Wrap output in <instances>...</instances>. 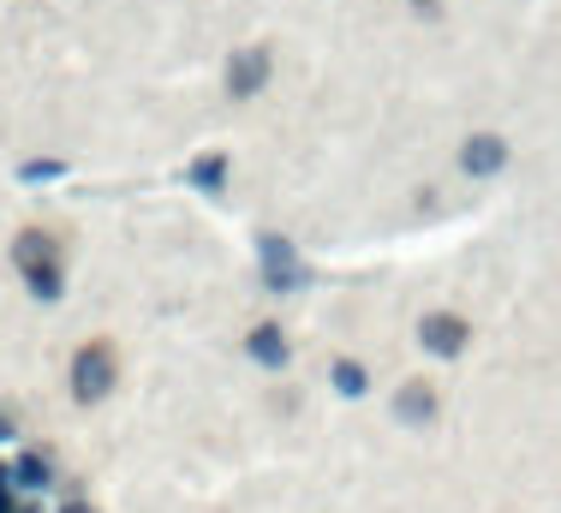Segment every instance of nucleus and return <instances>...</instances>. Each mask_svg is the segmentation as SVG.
Returning a JSON list of instances; mask_svg holds the SVG:
<instances>
[{
	"label": "nucleus",
	"instance_id": "obj_2",
	"mask_svg": "<svg viewBox=\"0 0 561 513\" xmlns=\"http://www.w3.org/2000/svg\"><path fill=\"white\" fill-rule=\"evenodd\" d=\"M108 382H114V353H108V346H84V353H79V382H72L79 401H96Z\"/></svg>",
	"mask_w": 561,
	"mask_h": 513
},
{
	"label": "nucleus",
	"instance_id": "obj_6",
	"mask_svg": "<svg viewBox=\"0 0 561 513\" xmlns=\"http://www.w3.org/2000/svg\"><path fill=\"white\" fill-rule=\"evenodd\" d=\"M258 79H263V55H246V60H239V67H234V90H239V96H246V90L258 84Z\"/></svg>",
	"mask_w": 561,
	"mask_h": 513
},
{
	"label": "nucleus",
	"instance_id": "obj_7",
	"mask_svg": "<svg viewBox=\"0 0 561 513\" xmlns=\"http://www.w3.org/2000/svg\"><path fill=\"white\" fill-rule=\"evenodd\" d=\"M335 382H341L347 394H359V389H365V370H359V365H341V370H335Z\"/></svg>",
	"mask_w": 561,
	"mask_h": 513
},
{
	"label": "nucleus",
	"instance_id": "obj_8",
	"mask_svg": "<svg viewBox=\"0 0 561 513\" xmlns=\"http://www.w3.org/2000/svg\"><path fill=\"white\" fill-rule=\"evenodd\" d=\"M401 413H430V389H406L401 394Z\"/></svg>",
	"mask_w": 561,
	"mask_h": 513
},
{
	"label": "nucleus",
	"instance_id": "obj_5",
	"mask_svg": "<svg viewBox=\"0 0 561 513\" xmlns=\"http://www.w3.org/2000/svg\"><path fill=\"white\" fill-rule=\"evenodd\" d=\"M251 353H258L263 365H280V358H287V341H280L275 329H258V335H251Z\"/></svg>",
	"mask_w": 561,
	"mask_h": 513
},
{
	"label": "nucleus",
	"instance_id": "obj_1",
	"mask_svg": "<svg viewBox=\"0 0 561 513\" xmlns=\"http://www.w3.org/2000/svg\"><path fill=\"white\" fill-rule=\"evenodd\" d=\"M19 269L31 275L36 293H55V287H60V275H55V239L24 234V239H19Z\"/></svg>",
	"mask_w": 561,
	"mask_h": 513
},
{
	"label": "nucleus",
	"instance_id": "obj_4",
	"mask_svg": "<svg viewBox=\"0 0 561 513\" xmlns=\"http://www.w3.org/2000/svg\"><path fill=\"white\" fill-rule=\"evenodd\" d=\"M496 162H502V144H496V138H478V144L466 150V168H472V174H490Z\"/></svg>",
	"mask_w": 561,
	"mask_h": 513
},
{
	"label": "nucleus",
	"instance_id": "obj_9",
	"mask_svg": "<svg viewBox=\"0 0 561 513\" xmlns=\"http://www.w3.org/2000/svg\"><path fill=\"white\" fill-rule=\"evenodd\" d=\"M198 179H203V186H215V179H222V162H215V156L198 162Z\"/></svg>",
	"mask_w": 561,
	"mask_h": 513
},
{
	"label": "nucleus",
	"instance_id": "obj_3",
	"mask_svg": "<svg viewBox=\"0 0 561 513\" xmlns=\"http://www.w3.org/2000/svg\"><path fill=\"white\" fill-rule=\"evenodd\" d=\"M461 341H466L461 317H430L425 323V346H437V353H461Z\"/></svg>",
	"mask_w": 561,
	"mask_h": 513
}]
</instances>
